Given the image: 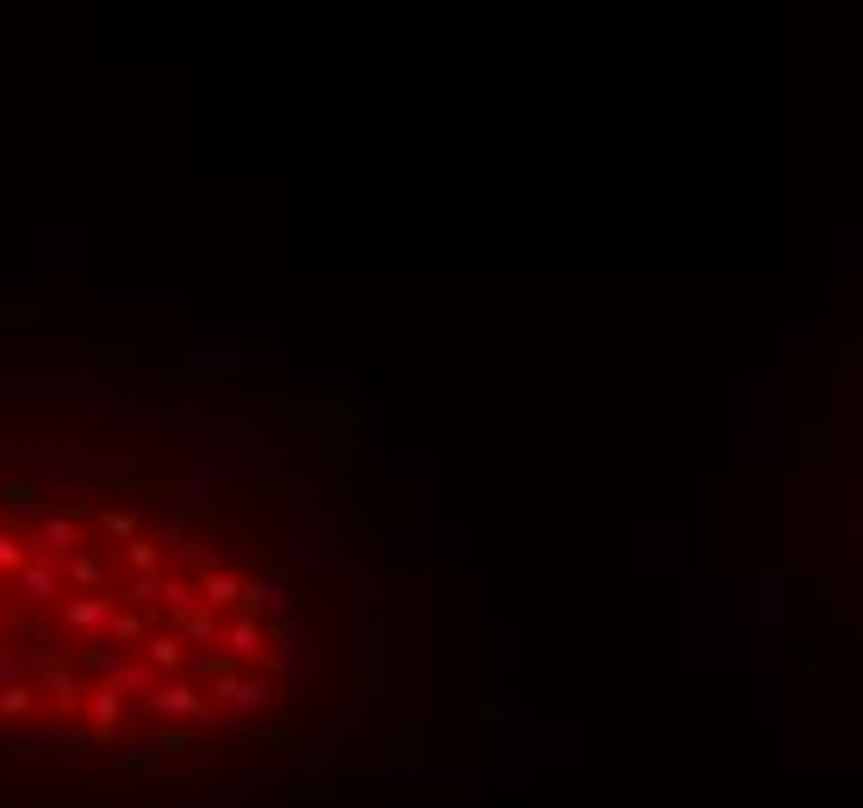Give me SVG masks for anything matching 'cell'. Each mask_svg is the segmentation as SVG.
I'll use <instances>...</instances> for the list:
<instances>
[{"instance_id": "6da1fadb", "label": "cell", "mask_w": 863, "mask_h": 808, "mask_svg": "<svg viewBox=\"0 0 863 808\" xmlns=\"http://www.w3.org/2000/svg\"><path fill=\"white\" fill-rule=\"evenodd\" d=\"M143 703H150V715H162V722H199V715H206V696H193L187 684H162V691H150Z\"/></svg>"}, {"instance_id": "7a4b0ae2", "label": "cell", "mask_w": 863, "mask_h": 808, "mask_svg": "<svg viewBox=\"0 0 863 808\" xmlns=\"http://www.w3.org/2000/svg\"><path fill=\"white\" fill-rule=\"evenodd\" d=\"M268 678H218V703H231V709H268Z\"/></svg>"}, {"instance_id": "3957f363", "label": "cell", "mask_w": 863, "mask_h": 808, "mask_svg": "<svg viewBox=\"0 0 863 808\" xmlns=\"http://www.w3.org/2000/svg\"><path fill=\"white\" fill-rule=\"evenodd\" d=\"M106 616H113V597H75L69 603V628H100Z\"/></svg>"}, {"instance_id": "277c9868", "label": "cell", "mask_w": 863, "mask_h": 808, "mask_svg": "<svg viewBox=\"0 0 863 808\" xmlns=\"http://www.w3.org/2000/svg\"><path fill=\"white\" fill-rule=\"evenodd\" d=\"M20 591L25 597H57V573H50V566H20Z\"/></svg>"}, {"instance_id": "5b68a950", "label": "cell", "mask_w": 863, "mask_h": 808, "mask_svg": "<svg viewBox=\"0 0 863 808\" xmlns=\"http://www.w3.org/2000/svg\"><path fill=\"white\" fill-rule=\"evenodd\" d=\"M20 715H32V684H7L0 691V722H20Z\"/></svg>"}, {"instance_id": "8992f818", "label": "cell", "mask_w": 863, "mask_h": 808, "mask_svg": "<svg viewBox=\"0 0 863 808\" xmlns=\"http://www.w3.org/2000/svg\"><path fill=\"white\" fill-rule=\"evenodd\" d=\"M150 666L174 672V666H180V640H174V635H155V640H150Z\"/></svg>"}, {"instance_id": "52a82bcc", "label": "cell", "mask_w": 863, "mask_h": 808, "mask_svg": "<svg viewBox=\"0 0 863 808\" xmlns=\"http://www.w3.org/2000/svg\"><path fill=\"white\" fill-rule=\"evenodd\" d=\"M113 640H118V647H137V640H143V616H137V610H125V616L113 622Z\"/></svg>"}, {"instance_id": "ba28073f", "label": "cell", "mask_w": 863, "mask_h": 808, "mask_svg": "<svg viewBox=\"0 0 863 808\" xmlns=\"http://www.w3.org/2000/svg\"><path fill=\"white\" fill-rule=\"evenodd\" d=\"M69 573H75V585H88V591H94L100 578H106V566H100V554H75V566H69Z\"/></svg>"}, {"instance_id": "9c48e42d", "label": "cell", "mask_w": 863, "mask_h": 808, "mask_svg": "<svg viewBox=\"0 0 863 808\" xmlns=\"http://www.w3.org/2000/svg\"><path fill=\"white\" fill-rule=\"evenodd\" d=\"M150 740H155V752H180V747H187V734L174 728V722H155V734H150Z\"/></svg>"}, {"instance_id": "30bf717a", "label": "cell", "mask_w": 863, "mask_h": 808, "mask_svg": "<svg viewBox=\"0 0 863 808\" xmlns=\"http://www.w3.org/2000/svg\"><path fill=\"white\" fill-rule=\"evenodd\" d=\"M44 541H50V547H69V541H75V522H44Z\"/></svg>"}]
</instances>
